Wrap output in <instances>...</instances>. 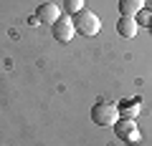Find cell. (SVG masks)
<instances>
[{"label": "cell", "instance_id": "obj_1", "mask_svg": "<svg viewBox=\"0 0 152 146\" xmlns=\"http://www.w3.org/2000/svg\"><path fill=\"white\" fill-rule=\"evenodd\" d=\"M91 121L96 126H114L119 121V106L112 101H99L91 108Z\"/></svg>", "mask_w": 152, "mask_h": 146}, {"label": "cell", "instance_id": "obj_2", "mask_svg": "<svg viewBox=\"0 0 152 146\" xmlns=\"http://www.w3.org/2000/svg\"><path fill=\"white\" fill-rule=\"evenodd\" d=\"M74 28H76V33H81V35L91 38V35H96V33L102 30V20L96 18V13L81 10V13H76V15H74Z\"/></svg>", "mask_w": 152, "mask_h": 146}, {"label": "cell", "instance_id": "obj_3", "mask_svg": "<svg viewBox=\"0 0 152 146\" xmlns=\"http://www.w3.org/2000/svg\"><path fill=\"white\" fill-rule=\"evenodd\" d=\"M114 131H117V136H119L122 141H127V144H137V141L142 139L134 119H119L117 124H114Z\"/></svg>", "mask_w": 152, "mask_h": 146}, {"label": "cell", "instance_id": "obj_4", "mask_svg": "<svg viewBox=\"0 0 152 146\" xmlns=\"http://www.w3.org/2000/svg\"><path fill=\"white\" fill-rule=\"evenodd\" d=\"M51 30H53V38H56V40H61V43H69V40L76 35L74 18H69V15H61L58 20H56L53 25H51Z\"/></svg>", "mask_w": 152, "mask_h": 146}, {"label": "cell", "instance_id": "obj_5", "mask_svg": "<svg viewBox=\"0 0 152 146\" xmlns=\"http://www.w3.org/2000/svg\"><path fill=\"white\" fill-rule=\"evenodd\" d=\"M36 18H38V23L53 25V23L61 18V8L56 5V3H43V5H38V8H36Z\"/></svg>", "mask_w": 152, "mask_h": 146}, {"label": "cell", "instance_id": "obj_6", "mask_svg": "<svg viewBox=\"0 0 152 146\" xmlns=\"http://www.w3.org/2000/svg\"><path fill=\"white\" fill-rule=\"evenodd\" d=\"M137 30H140V23H137V18L122 15L119 20H117V33H119V35H124V38H134Z\"/></svg>", "mask_w": 152, "mask_h": 146}, {"label": "cell", "instance_id": "obj_7", "mask_svg": "<svg viewBox=\"0 0 152 146\" xmlns=\"http://www.w3.org/2000/svg\"><path fill=\"white\" fill-rule=\"evenodd\" d=\"M140 101L137 98H129V101H122L119 103V116L122 119H134V116H140Z\"/></svg>", "mask_w": 152, "mask_h": 146}, {"label": "cell", "instance_id": "obj_8", "mask_svg": "<svg viewBox=\"0 0 152 146\" xmlns=\"http://www.w3.org/2000/svg\"><path fill=\"white\" fill-rule=\"evenodd\" d=\"M142 8H145V0H119V13H122V15L134 18Z\"/></svg>", "mask_w": 152, "mask_h": 146}, {"label": "cell", "instance_id": "obj_9", "mask_svg": "<svg viewBox=\"0 0 152 146\" xmlns=\"http://www.w3.org/2000/svg\"><path fill=\"white\" fill-rule=\"evenodd\" d=\"M64 10L69 15H76V13L84 10V0H64Z\"/></svg>", "mask_w": 152, "mask_h": 146}, {"label": "cell", "instance_id": "obj_10", "mask_svg": "<svg viewBox=\"0 0 152 146\" xmlns=\"http://www.w3.org/2000/svg\"><path fill=\"white\" fill-rule=\"evenodd\" d=\"M150 20H152V13L147 10V8H142V10L137 13V23H140V25H150Z\"/></svg>", "mask_w": 152, "mask_h": 146}, {"label": "cell", "instance_id": "obj_11", "mask_svg": "<svg viewBox=\"0 0 152 146\" xmlns=\"http://www.w3.org/2000/svg\"><path fill=\"white\" fill-rule=\"evenodd\" d=\"M145 8H147L150 13H152V0H145Z\"/></svg>", "mask_w": 152, "mask_h": 146}, {"label": "cell", "instance_id": "obj_12", "mask_svg": "<svg viewBox=\"0 0 152 146\" xmlns=\"http://www.w3.org/2000/svg\"><path fill=\"white\" fill-rule=\"evenodd\" d=\"M150 30H152V20H150Z\"/></svg>", "mask_w": 152, "mask_h": 146}]
</instances>
